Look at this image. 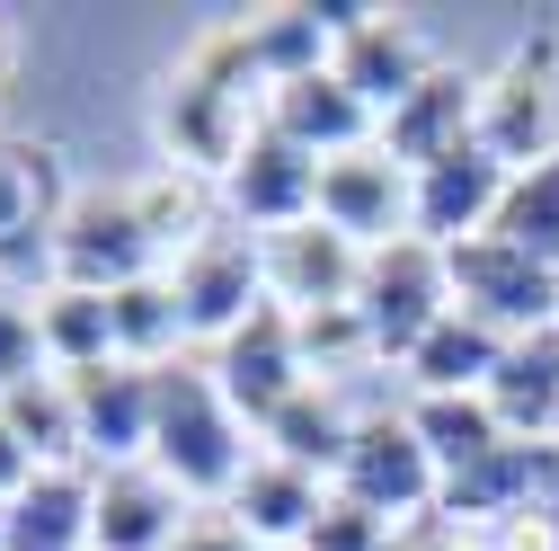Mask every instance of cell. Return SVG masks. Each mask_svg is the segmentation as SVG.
<instances>
[{"label": "cell", "mask_w": 559, "mask_h": 551, "mask_svg": "<svg viewBox=\"0 0 559 551\" xmlns=\"http://www.w3.org/2000/svg\"><path fill=\"white\" fill-rule=\"evenodd\" d=\"M53 285H81V294H124V285H143V276L160 267L143 214H133V196H72L62 204V223H53Z\"/></svg>", "instance_id": "5"}, {"label": "cell", "mask_w": 559, "mask_h": 551, "mask_svg": "<svg viewBox=\"0 0 559 551\" xmlns=\"http://www.w3.org/2000/svg\"><path fill=\"white\" fill-rule=\"evenodd\" d=\"M169 285H178V312H187V338H223L266 303V258H258V241H240V232H204L178 267H169Z\"/></svg>", "instance_id": "10"}, {"label": "cell", "mask_w": 559, "mask_h": 551, "mask_svg": "<svg viewBox=\"0 0 559 551\" xmlns=\"http://www.w3.org/2000/svg\"><path fill=\"white\" fill-rule=\"evenodd\" d=\"M27 480H36V454L19 445V427H10V419H0V507H10Z\"/></svg>", "instance_id": "37"}, {"label": "cell", "mask_w": 559, "mask_h": 551, "mask_svg": "<svg viewBox=\"0 0 559 551\" xmlns=\"http://www.w3.org/2000/svg\"><path fill=\"white\" fill-rule=\"evenodd\" d=\"M0 534H10V507H0Z\"/></svg>", "instance_id": "39"}, {"label": "cell", "mask_w": 559, "mask_h": 551, "mask_svg": "<svg viewBox=\"0 0 559 551\" xmlns=\"http://www.w3.org/2000/svg\"><path fill=\"white\" fill-rule=\"evenodd\" d=\"M373 143L400 161V169H427V161H444V152H462V143H479V81L471 72H436L417 81L391 116H382V133Z\"/></svg>", "instance_id": "15"}, {"label": "cell", "mask_w": 559, "mask_h": 551, "mask_svg": "<svg viewBox=\"0 0 559 551\" xmlns=\"http://www.w3.org/2000/svg\"><path fill=\"white\" fill-rule=\"evenodd\" d=\"M116 303V356L124 365H178V348H187V312H178V285L169 276H143V285H124V294H107Z\"/></svg>", "instance_id": "27"}, {"label": "cell", "mask_w": 559, "mask_h": 551, "mask_svg": "<svg viewBox=\"0 0 559 551\" xmlns=\"http://www.w3.org/2000/svg\"><path fill=\"white\" fill-rule=\"evenodd\" d=\"M223 204H231L240 223H258V232H294V223L320 214V161H311L302 143H285L275 125H258L249 152H240L231 178H223Z\"/></svg>", "instance_id": "13"}, {"label": "cell", "mask_w": 559, "mask_h": 551, "mask_svg": "<svg viewBox=\"0 0 559 551\" xmlns=\"http://www.w3.org/2000/svg\"><path fill=\"white\" fill-rule=\"evenodd\" d=\"M72 383V419H81V454L98 471L116 462H152V365H90V374H62Z\"/></svg>", "instance_id": "14"}, {"label": "cell", "mask_w": 559, "mask_h": 551, "mask_svg": "<svg viewBox=\"0 0 559 551\" xmlns=\"http://www.w3.org/2000/svg\"><path fill=\"white\" fill-rule=\"evenodd\" d=\"M498 356H507V338L488 329V320H471L462 303L417 338V356H408V374H417V391H488V374H498Z\"/></svg>", "instance_id": "25"}, {"label": "cell", "mask_w": 559, "mask_h": 551, "mask_svg": "<svg viewBox=\"0 0 559 551\" xmlns=\"http://www.w3.org/2000/svg\"><path fill=\"white\" fill-rule=\"evenodd\" d=\"M62 169H53V152L45 143H27V133H0V249H19V241H53V223H62Z\"/></svg>", "instance_id": "22"}, {"label": "cell", "mask_w": 559, "mask_h": 551, "mask_svg": "<svg viewBox=\"0 0 559 551\" xmlns=\"http://www.w3.org/2000/svg\"><path fill=\"white\" fill-rule=\"evenodd\" d=\"M258 125H266V72L249 54V19L195 36V54L178 62L169 90H160V152H169V169L223 187Z\"/></svg>", "instance_id": "1"}, {"label": "cell", "mask_w": 559, "mask_h": 551, "mask_svg": "<svg viewBox=\"0 0 559 551\" xmlns=\"http://www.w3.org/2000/svg\"><path fill=\"white\" fill-rule=\"evenodd\" d=\"M391 516H373V507H356L346 490H329V507H320V525H311V542L302 551H391Z\"/></svg>", "instance_id": "33"}, {"label": "cell", "mask_w": 559, "mask_h": 551, "mask_svg": "<svg viewBox=\"0 0 559 551\" xmlns=\"http://www.w3.org/2000/svg\"><path fill=\"white\" fill-rule=\"evenodd\" d=\"M408 427H417V445L436 454L444 480L471 471V462H488V454L507 445V427H498V409H488V391H417Z\"/></svg>", "instance_id": "24"}, {"label": "cell", "mask_w": 559, "mask_h": 551, "mask_svg": "<svg viewBox=\"0 0 559 551\" xmlns=\"http://www.w3.org/2000/svg\"><path fill=\"white\" fill-rule=\"evenodd\" d=\"M285 551H302V542H285Z\"/></svg>", "instance_id": "40"}, {"label": "cell", "mask_w": 559, "mask_h": 551, "mask_svg": "<svg viewBox=\"0 0 559 551\" xmlns=\"http://www.w3.org/2000/svg\"><path fill=\"white\" fill-rule=\"evenodd\" d=\"M0 62H10V19H0Z\"/></svg>", "instance_id": "38"}, {"label": "cell", "mask_w": 559, "mask_h": 551, "mask_svg": "<svg viewBox=\"0 0 559 551\" xmlns=\"http://www.w3.org/2000/svg\"><path fill=\"white\" fill-rule=\"evenodd\" d=\"M45 365H53V356H45V320H36V303L0 285V391L36 383Z\"/></svg>", "instance_id": "32"}, {"label": "cell", "mask_w": 559, "mask_h": 551, "mask_svg": "<svg viewBox=\"0 0 559 551\" xmlns=\"http://www.w3.org/2000/svg\"><path fill=\"white\" fill-rule=\"evenodd\" d=\"M408 187H417V178H408L382 143L337 152V161H320V223H329V232H346L356 249L408 241Z\"/></svg>", "instance_id": "11"}, {"label": "cell", "mask_w": 559, "mask_h": 551, "mask_svg": "<svg viewBox=\"0 0 559 551\" xmlns=\"http://www.w3.org/2000/svg\"><path fill=\"white\" fill-rule=\"evenodd\" d=\"M36 320H45V356H53V374L116 365V303H107V294L53 285V294H36Z\"/></svg>", "instance_id": "26"}, {"label": "cell", "mask_w": 559, "mask_h": 551, "mask_svg": "<svg viewBox=\"0 0 559 551\" xmlns=\"http://www.w3.org/2000/svg\"><path fill=\"white\" fill-rule=\"evenodd\" d=\"M329 72H337L346 90H356L373 116H391V107H400L417 81L436 72V62H427V45H417L400 19H382V10H373L356 36H337V62H329Z\"/></svg>", "instance_id": "20"}, {"label": "cell", "mask_w": 559, "mask_h": 551, "mask_svg": "<svg viewBox=\"0 0 559 551\" xmlns=\"http://www.w3.org/2000/svg\"><path fill=\"white\" fill-rule=\"evenodd\" d=\"M320 507H329V490H320V471H302V462H275V454H258V462L240 471V490L223 499V516H240V534H249L258 551H285V542H311Z\"/></svg>", "instance_id": "18"}, {"label": "cell", "mask_w": 559, "mask_h": 551, "mask_svg": "<svg viewBox=\"0 0 559 551\" xmlns=\"http://www.w3.org/2000/svg\"><path fill=\"white\" fill-rule=\"evenodd\" d=\"M488 409L515 445H550L559 436V329H524L507 338L498 374H488Z\"/></svg>", "instance_id": "19"}, {"label": "cell", "mask_w": 559, "mask_h": 551, "mask_svg": "<svg viewBox=\"0 0 559 551\" xmlns=\"http://www.w3.org/2000/svg\"><path fill=\"white\" fill-rule=\"evenodd\" d=\"M488 551H559V516L524 507V516H507V525H488Z\"/></svg>", "instance_id": "35"}, {"label": "cell", "mask_w": 559, "mask_h": 551, "mask_svg": "<svg viewBox=\"0 0 559 551\" xmlns=\"http://www.w3.org/2000/svg\"><path fill=\"white\" fill-rule=\"evenodd\" d=\"M444 267H453V303H462L471 320H488L498 338L559 329V267H542V258L507 249L498 232H479V241L444 249Z\"/></svg>", "instance_id": "6"}, {"label": "cell", "mask_w": 559, "mask_h": 551, "mask_svg": "<svg viewBox=\"0 0 559 551\" xmlns=\"http://www.w3.org/2000/svg\"><path fill=\"white\" fill-rule=\"evenodd\" d=\"M417 187H408V241H427V249H462V241H479L488 223H498V204H507V161H488L479 143H462V152H444V161H427V169H408Z\"/></svg>", "instance_id": "8"}, {"label": "cell", "mask_w": 559, "mask_h": 551, "mask_svg": "<svg viewBox=\"0 0 559 551\" xmlns=\"http://www.w3.org/2000/svg\"><path fill=\"white\" fill-rule=\"evenodd\" d=\"M169 551H258V542L240 534V516H187Z\"/></svg>", "instance_id": "36"}, {"label": "cell", "mask_w": 559, "mask_h": 551, "mask_svg": "<svg viewBox=\"0 0 559 551\" xmlns=\"http://www.w3.org/2000/svg\"><path fill=\"white\" fill-rule=\"evenodd\" d=\"M356 312H365L373 356H400V365H408L417 338L453 312V267H444V249H427V241H382V249H365Z\"/></svg>", "instance_id": "4"}, {"label": "cell", "mask_w": 559, "mask_h": 551, "mask_svg": "<svg viewBox=\"0 0 559 551\" xmlns=\"http://www.w3.org/2000/svg\"><path fill=\"white\" fill-rule=\"evenodd\" d=\"M337 490L356 507H373V516H391V525H408V516H427L444 499V471L417 445L408 419H356V445L337 462Z\"/></svg>", "instance_id": "7"}, {"label": "cell", "mask_w": 559, "mask_h": 551, "mask_svg": "<svg viewBox=\"0 0 559 551\" xmlns=\"http://www.w3.org/2000/svg\"><path fill=\"white\" fill-rule=\"evenodd\" d=\"M214 383H223V400L240 409L249 427H266L275 409L311 383L302 338H294V312H285V303H258V312L223 338V348H214Z\"/></svg>", "instance_id": "9"}, {"label": "cell", "mask_w": 559, "mask_h": 551, "mask_svg": "<svg viewBox=\"0 0 559 551\" xmlns=\"http://www.w3.org/2000/svg\"><path fill=\"white\" fill-rule=\"evenodd\" d=\"M0 419L19 427V445L36 454V471H72L81 419H72V383H62V374H36V383H19V391H0Z\"/></svg>", "instance_id": "29"}, {"label": "cell", "mask_w": 559, "mask_h": 551, "mask_svg": "<svg viewBox=\"0 0 559 551\" xmlns=\"http://www.w3.org/2000/svg\"><path fill=\"white\" fill-rule=\"evenodd\" d=\"M124 196H133V214H143V232H152L160 258H187L204 232H223V223H214V178L160 169V178H143V187H124Z\"/></svg>", "instance_id": "28"}, {"label": "cell", "mask_w": 559, "mask_h": 551, "mask_svg": "<svg viewBox=\"0 0 559 551\" xmlns=\"http://www.w3.org/2000/svg\"><path fill=\"white\" fill-rule=\"evenodd\" d=\"M90 516H98V480L90 471H36L10 499L0 551H90Z\"/></svg>", "instance_id": "21"}, {"label": "cell", "mask_w": 559, "mask_h": 551, "mask_svg": "<svg viewBox=\"0 0 559 551\" xmlns=\"http://www.w3.org/2000/svg\"><path fill=\"white\" fill-rule=\"evenodd\" d=\"M98 480V516H90V551H169L178 525H187V499L152 462H116V471H90Z\"/></svg>", "instance_id": "17"}, {"label": "cell", "mask_w": 559, "mask_h": 551, "mask_svg": "<svg viewBox=\"0 0 559 551\" xmlns=\"http://www.w3.org/2000/svg\"><path fill=\"white\" fill-rule=\"evenodd\" d=\"M258 258H266V303H285V312H337L365 285V249L346 232H329L320 214L294 232H266Z\"/></svg>", "instance_id": "12"}, {"label": "cell", "mask_w": 559, "mask_h": 551, "mask_svg": "<svg viewBox=\"0 0 559 551\" xmlns=\"http://www.w3.org/2000/svg\"><path fill=\"white\" fill-rule=\"evenodd\" d=\"M294 338H302L311 383L337 374V365H356V356H373V338H365V312H356V303H337V312H294Z\"/></svg>", "instance_id": "31"}, {"label": "cell", "mask_w": 559, "mask_h": 551, "mask_svg": "<svg viewBox=\"0 0 559 551\" xmlns=\"http://www.w3.org/2000/svg\"><path fill=\"white\" fill-rule=\"evenodd\" d=\"M258 436H266V454H275V462H302V471L337 480L346 445H356V419L337 409V391H329V383H302V391H294V400L258 427Z\"/></svg>", "instance_id": "23"}, {"label": "cell", "mask_w": 559, "mask_h": 551, "mask_svg": "<svg viewBox=\"0 0 559 551\" xmlns=\"http://www.w3.org/2000/svg\"><path fill=\"white\" fill-rule=\"evenodd\" d=\"M249 419L223 400L214 365H160L152 374V471L178 499H231L249 471Z\"/></svg>", "instance_id": "2"}, {"label": "cell", "mask_w": 559, "mask_h": 551, "mask_svg": "<svg viewBox=\"0 0 559 551\" xmlns=\"http://www.w3.org/2000/svg\"><path fill=\"white\" fill-rule=\"evenodd\" d=\"M391 551H488L471 525H453L444 507H427V516H408L400 534H391Z\"/></svg>", "instance_id": "34"}, {"label": "cell", "mask_w": 559, "mask_h": 551, "mask_svg": "<svg viewBox=\"0 0 559 551\" xmlns=\"http://www.w3.org/2000/svg\"><path fill=\"white\" fill-rule=\"evenodd\" d=\"M498 232L507 249H524V258H542V267H559V161H542V169H515L507 178V204H498Z\"/></svg>", "instance_id": "30"}, {"label": "cell", "mask_w": 559, "mask_h": 551, "mask_svg": "<svg viewBox=\"0 0 559 551\" xmlns=\"http://www.w3.org/2000/svg\"><path fill=\"white\" fill-rule=\"evenodd\" d=\"M479 152L507 169L559 161V36L550 27H533L498 62V81H479Z\"/></svg>", "instance_id": "3"}, {"label": "cell", "mask_w": 559, "mask_h": 551, "mask_svg": "<svg viewBox=\"0 0 559 551\" xmlns=\"http://www.w3.org/2000/svg\"><path fill=\"white\" fill-rule=\"evenodd\" d=\"M266 125L285 133V143H302L311 161H337V152H365L373 133H382V116L346 90L337 72H302V81H275L266 90Z\"/></svg>", "instance_id": "16"}]
</instances>
